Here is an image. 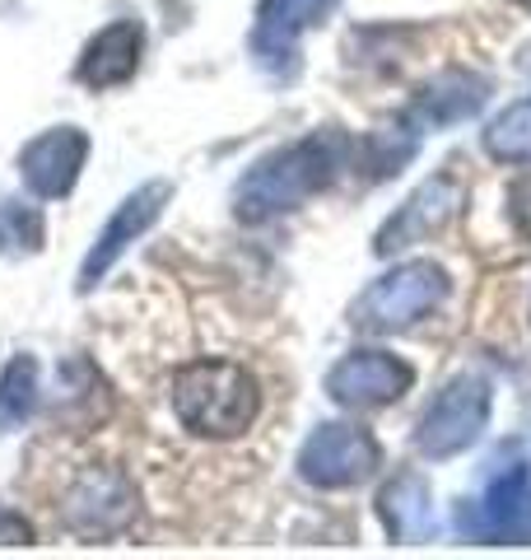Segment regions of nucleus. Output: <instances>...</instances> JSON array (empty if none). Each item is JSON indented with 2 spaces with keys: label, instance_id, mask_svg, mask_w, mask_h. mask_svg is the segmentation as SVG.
Wrapping results in <instances>:
<instances>
[{
  "label": "nucleus",
  "instance_id": "1",
  "mask_svg": "<svg viewBox=\"0 0 531 560\" xmlns=\"http://www.w3.org/2000/svg\"><path fill=\"white\" fill-rule=\"evenodd\" d=\"M354 164V140L341 127H322L271 150L266 160L238 178L234 187V215L243 224H266L275 215H290L317 191H327Z\"/></svg>",
  "mask_w": 531,
  "mask_h": 560
},
{
  "label": "nucleus",
  "instance_id": "2",
  "mask_svg": "<svg viewBox=\"0 0 531 560\" xmlns=\"http://www.w3.org/2000/svg\"><path fill=\"white\" fill-rule=\"evenodd\" d=\"M168 407L197 440H238L261 411V393L238 360H191L173 374Z\"/></svg>",
  "mask_w": 531,
  "mask_h": 560
},
{
  "label": "nucleus",
  "instance_id": "3",
  "mask_svg": "<svg viewBox=\"0 0 531 560\" xmlns=\"http://www.w3.org/2000/svg\"><path fill=\"white\" fill-rule=\"evenodd\" d=\"M452 280L448 271L429 257H415V261H401V267L382 271L374 285H368L359 300L350 308V323L359 331H374V337H387V331H405L424 323L429 313L448 300Z\"/></svg>",
  "mask_w": 531,
  "mask_h": 560
},
{
  "label": "nucleus",
  "instance_id": "4",
  "mask_svg": "<svg viewBox=\"0 0 531 560\" xmlns=\"http://www.w3.org/2000/svg\"><path fill=\"white\" fill-rule=\"evenodd\" d=\"M382 467V444L374 430L354 425V420H331L317 425L304 448H298V477L317 490H350L368 481Z\"/></svg>",
  "mask_w": 531,
  "mask_h": 560
},
{
  "label": "nucleus",
  "instance_id": "5",
  "mask_svg": "<svg viewBox=\"0 0 531 560\" xmlns=\"http://www.w3.org/2000/svg\"><path fill=\"white\" fill-rule=\"evenodd\" d=\"M489 383L485 378H475V374H462V378H452L448 388H442L434 401H429V411H424L420 420V434H415V444L424 458H457V453H467L475 440H481V430L489 425Z\"/></svg>",
  "mask_w": 531,
  "mask_h": 560
},
{
  "label": "nucleus",
  "instance_id": "6",
  "mask_svg": "<svg viewBox=\"0 0 531 560\" xmlns=\"http://www.w3.org/2000/svg\"><path fill=\"white\" fill-rule=\"evenodd\" d=\"M131 518H135V486L113 467L80 471L61 500V523L88 541L117 537L121 528H131Z\"/></svg>",
  "mask_w": 531,
  "mask_h": 560
},
{
  "label": "nucleus",
  "instance_id": "7",
  "mask_svg": "<svg viewBox=\"0 0 531 560\" xmlns=\"http://www.w3.org/2000/svg\"><path fill=\"white\" fill-rule=\"evenodd\" d=\"M411 383H415V370L401 355H387V350H350L345 360L331 364L327 397L345 411H378L411 393Z\"/></svg>",
  "mask_w": 531,
  "mask_h": 560
},
{
  "label": "nucleus",
  "instance_id": "8",
  "mask_svg": "<svg viewBox=\"0 0 531 560\" xmlns=\"http://www.w3.org/2000/svg\"><path fill=\"white\" fill-rule=\"evenodd\" d=\"M168 201H173V183H164V178H154V183H145V187H135L131 197L113 210V220L103 224V234L94 238V248H88L84 267H80V290H94L98 280L121 261V253H127L131 243L145 234L158 215H164V206H168Z\"/></svg>",
  "mask_w": 531,
  "mask_h": 560
},
{
  "label": "nucleus",
  "instance_id": "9",
  "mask_svg": "<svg viewBox=\"0 0 531 560\" xmlns=\"http://www.w3.org/2000/svg\"><path fill=\"white\" fill-rule=\"evenodd\" d=\"M457 528L475 541H531V471L522 463L499 471L485 500L462 510Z\"/></svg>",
  "mask_w": 531,
  "mask_h": 560
},
{
  "label": "nucleus",
  "instance_id": "10",
  "mask_svg": "<svg viewBox=\"0 0 531 560\" xmlns=\"http://www.w3.org/2000/svg\"><path fill=\"white\" fill-rule=\"evenodd\" d=\"M88 160V136L80 127H51L20 150V178L38 201H61L75 191Z\"/></svg>",
  "mask_w": 531,
  "mask_h": 560
},
{
  "label": "nucleus",
  "instance_id": "11",
  "mask_svg": "<svg viewBox=\"0 0 531 560\" xmlns=\"http://www.w3.org/2000/svg\"><path fill=\"white\" fill-rule=\"evenodd\" d=\"M457 206H462V187H457L448 173H442V178H429L420 191H411V201L397 206V215L378 230L374 253L378 257H397L405 248H415V243H429L438 230H448Z\"/></svg>",
  "mask_w": 531,
  "mask_h": 560
},
{
  "label": "nucleus",
  "instance_id": "12",
  "mask_svg": "<svg viewBox=\"0 0 531 560\" xmlns=\"http://www.w3.org/2000/svg\"><path fill=\"white\" fill-rule=\"evenodd\" d=\"M494 84L485 75H475L467 66H452V70H438L429 84H420V94L405 103V121L420 131H438V127H457V121L475 117L489 103Z\"/></svg>",
  "mask_w": 531,
  "mask_h": 560
},
{
  "label": "nucleus",
  "instance_id": "13",
  "mask_svg": "<svg viewBox=\"0 0 531 560\" xmlns=\"http://www.w3.org/2000/svg\"><path fill=\"white\" fill-rule=\"evenodd\" d=\"M331 10H335V0H261L252 38H247L252 43V57L266 70H294L304 33Z\"/></svg>",
  "mask_w": 531,
  "mask_h": 560
},
{
  "label": "nucleus",
  "instance_id": "14",
  "mask_svg": "<svg viewBox=\"0 0 531 560\" xmlns=\"http://www.w3.org/2000/svg\"><path fill=\"white\" fill-rule=\"evenodd\" d=\"M140 51H145V24L140 20H113L88 38L84 57L75 66V80L84 90H117L140 70Z\"/></svg>",
  "mask_w": 531,
  "mask_h": 560
},
{
  "label": "nucleus",
  "instance_id": "15",
  "mask_svg": "<svg viewBox=\"0 0 531 560\" xmlns=\"http://www.w3.org/2000/svg\"><path fill=\"white\" fill-rule=\"evenodd\" d=\"M378 514H382L387 537H397V541H424V537L434 533V495H429V481H424L420 471H401L397 481L382 486Z\"/></svg>",
  "mask_w": 531,
  "mask_h": 560
},
{
  "label": "nucleus",
  "instance_id": "16",
  "mask_svg": "<svg viewBox=\"0 0 531 560\" xmlns=\"http://www.w3.org/2000/svg\"><path fill=\"white\" fill-rule=\"evenodd\" d=\"M420 127H411V121H392V127H378L368 131L359 145H354V168H368V178H392V173H401L405 164L420 154Z\"/></svg>",
  "mask_w": 531,
  "mask_h": 560
},
{
  "label": "nucleus",
  "instance_id": "17",
  "mask_svg": "<svg viewBox=\"0 0 531 560\" xmlns=\"http://www.w3.org/2000/svg\"><path fill=\"white\" fill-rule=\"evenodd\" d=\"M485 154L494 164H512V168H527L531 164V98L508 103L485 127Z\"/></svg>",
  "mask_w": 531,
  "mask_h": 560
},
{
  "label": "nucleus",
  "instance_id": "18",
  "mask_svg": "<svg viewBox=\"0 0 531 560\" xmlns=\"http://www.w3.org/2000/svg\"><path fill=\"white\" fill-rule=\"evenodd\" d=\"M38 360L33 355H14L0 370V434L20 430L24 420L38 411Z\"/></svg>",
  "mask_w": 531,
  "mask_h": 560
},
{
  "label": "nucleus",
  "instance_id": "19",
  "mask_svg": "<svg viewBox=\"0 0 531 560\" xmlns=\"http://www.w3.org/2000/svg\"><path fill=\"white\" fill-rule=\"evenodd\" d=\"M43 238H47V224H43V210L38 206L14 201V197H0V253H10V257L38 253Z\"/></svg>",
  "mask_w": 531,
  "mask_h": 560
},
{
  "label": "nucleus",
  "instance_id": "20",
  "mask_svg": "<svg viewBox=\"0 0 531 560\" xmlns=\"http://www.w3.org/2000/svg\"><path fill=\"white\" fill-rule=\"evenodd\" d=\"M508 215L518 224V234L531 243V173H522V178L508 187Z\"/></svg>",
  "mask_w": 531,
  "mask_h": 560
},
{
  "label": "nucleus",
  "instance_id": "21",
  "mask_svg": "<svg viewBox=\"0 0 531 560\" xmlns=\"http://www.w3.org/2000/svg\"><path fill=\"white\" fill-rule=\"evenodd\" d=\"M518 5H522V10H531V0H518Z\"/></svg>",
  "mask_w": 531,
  "mask_h": 560
}]
</instances>
